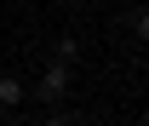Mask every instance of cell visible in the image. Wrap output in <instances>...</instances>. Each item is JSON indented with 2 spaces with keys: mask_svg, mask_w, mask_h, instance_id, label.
Masks as SVG:
<instances>
[{
  "mask_svg": "<svg viewBox=\"0 0 149 126\" xmlns=\"http://www.w3.org/2000/svg\"><path fill=\"white\" fill-rule=\"evenodd\" d=\"M69 86H74V69H69V63H46V74L35 80V97H40L46 109H63Z\"/></svg>",
  "mask_w": 149,
  "mask_h": 126,
  "instance_id": "cell-1",
  "label": "cell"
},
{
  "mask_svg": "<svg viewBox=\"0 0 149 126\" xmlns=\"http://www.w3.org/2000/svg\"><path fill=\"white\" fill-rule=\"evenodd\" d=\"M23 97H29V80H17V74H0V115L23 109Z\"/></svg>",
  "mask_w": 149,
  "mask_h": 126,
  "instance_id": "cell-2",
  "label": "cell"
},
{
  "mask_svg": "<svg viewBox=\"0 0 149 126\" xmlns=\"http://www.w3.org/2000/svg\"><path fill=\"white\" fill-rule=\"evenodd\" d=\"M74 57H80V40H74V35H57L52 40V63H69V69H74Z\"/></svg>",
  "mask_w": 149,
  "mask_h": 126,
  "instance_id": "cell-3",
  "label": "cell"
},
{
  "mask_svg": "<svg viewBox=\"0 0 149 126\" xmlns=\"http://www.w3.org/2000/svg\"><path fill=\"white\" fill-rule=\"evenodd\" d=\"M40 126H74V115H69V109H46V120H40Z\"/></svg>",
  "mask_w": 149,
  "mask_h": 126,
  "instance_id": "cell-4",
  "label": "cell"
},
{
  "mask_svg": "<svg viewBox=\"0 0 149 126\" xmlns=\"http://www.w3.org/2000/svg\"><path fill=\"white\" fill-rule=\"evenodd\" d=\"M120 126H143V120H120Z\"/></svg>",
  "mask_w": 149,
  "mask_h": 126,
  "instance_id": "cell-5",
  "label": "cell"
}]
</instances>
